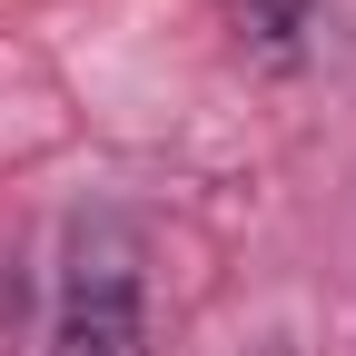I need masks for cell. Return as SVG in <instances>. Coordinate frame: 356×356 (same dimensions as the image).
Listing matches in <instances>:
<instances>
[{"label":"cell","instance_id":"1","mask_svg":"<svg viewBox=\"0 0 356 356\" xmlns=\"http://www.w3.org/2000/svg\"><path fill=\"white\" fill-rule=\"evenodd\" d=\"M50 356H149V277H139V228L129 218H70L60 248V307H50Z\"/></svg>","mask_w":356,"mask_h":356},{"label":"cell","instance_id":"2","mask_svg":"<svg viewBox=\"0 0 356 356\" xmlns=\"http://www.w3.org/2000/svg\"><path fill=\"white\" fill-rule=\"evenodd\" d=\"M218 10H228V30L248 50H267V60H297L307 30H317V0H218Z\"/></svg>","mask_w":356,"mask_h":356}]
</instances>
